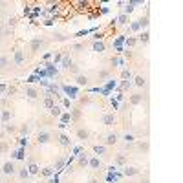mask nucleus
I'll use <instances>...</instances> for the list:
<instances>
[{
  "instance_id": "f257e3e1",
  "label": "nucleus",
  "mask_w": 183,
  "mask_h": 183,
  "mask_svg": "<svg viewBox=\"0 0 183 183\" xmlns=\"http://www.w3.org/2000/svg\"><path fill=\"white\" fill-rule=\"evenodd\" d=\"M15 172H17V167H15L13 161H6V163L2 165V174L4 176H13Z\"/></svg>"
},
{
  "instance_id": "f03ea898",
  "label": "nucleus",
  "mask_w": 183,
  "mask_h": 183,
  "mask_svg": "<svg viewBox=\"0 0 183 183\" xmlns=\"http://www.w3.org/2000/svg\"><path fill=\"white\" fill-rule=\"evenodd\" d=\"M61 88H62V92H64V93H68L71 99H75V97H77V93H79V88H75V86H68V84H62Z\"/></svg>"
},
{
  "instance_id": "7ed1b4c3",
  "label": "nucleus",
  "mask_w": 183,
  "mask_h": 183,
  "mask_svg": "<svg viewBox=\"0 0 183 183\" xmlns=\"http://www.w3.org/2000/svg\"><path fill=\"white\" fill-rule=\"evenodd\" d=\"M137 174H141V168H137V167H123V176L130 178V176H137Z\"/></svg>"
},
{
  "instance_id": "20e7f679",
  "label": "nucleus",
  "mask_w": 183,
  "mask_h": 183,
  "mask_svg": "<svg viewBox=\"0 0 183 183\" xmlns=\"http://www.w3.org/2000/svg\"><path fill=\"white\" fill-rule=\"evenodd\" d=\"M88 167H90V168H93V170H99V168L103 167V161H101V157H97V156L90 157V159H88Z\"/></svg>"
},
{
  "instance_id": "39448f33",
  "label": "nucleus",
  "mask_w": 183,
  "mask_h": 183,
  "mask_svg": "<svg viewBox=\"0 0 183 183\" xmlns=\"http://www.w3.org/2000/svg\"><path fill=\"white\" fill-rule=\"evenodd\" d=\"M50 139H51V132H48V130H42V132H39V136H37V141H39L40 145L48 143Z\"/></svg>"
},
{
  "instance_id": "423d86ee",
  "label": "nucleus",
  "mask_w": 183,
  "mask_h": 183,
  "mask_svg": "<svg viewBox=\"0 0 183 183\" xmlns=\"http://www.w3.org/2000/svg\"><path fill=\"white\" fill-rule=\"evenodd\" d=\"M117 141H119V136H117V134L114 132V134H108V136H106L104 145H106V147H112V145H115Z\"/></svg>"
},
{
  "instance_id": "0eeeda50",
  "label": "nucleus",
  "mask_w": 183,
  "mask_h": 183,
  "mask_svg": "<svg viewBox=\"0 0 183 183\" xmlns=\"http://www.w3.org/2000/svg\"><path fill=\"white\" fill-rule=\"evenodd\" d=\"M75 136H77V139H81V141H86V139H88V136H90V132L86 130V128H77Z\"/></svg>"
},
{
  "instance_id": "6e6552de",
  "label": "nucleus",
  "mask_w": 183,
  "mask_h": 183,
  "mask_svg": "<svg viewBox=\"0 0 183 183\" xmlns=\"http://www.w3.org/2000/svg\"><path fill=\"white\" fill-rule=\"evenodd\" d=\"M40 46H42V39H40V37H37V39H33V40L29 42V50H31V51H39Z\"/></svg>"
},
{
  "instance_id": "1a4fd4ad",
  "label": "nucleus",
  "mask_w": 183,
  "mask_h": 183,
  "mask_svg": "<svg viewBox=\"0 0 183 183\" xmlns=\"http://www.w3.org/2000/svg\"><path fill=\"white\" fill-rule=\"evenodd\" d=\"M103 123H104L106 126H112V125L115 123V115H114V114H104V115H103Z\"/></svg>"
},
{
  "instance_id": "9d476101",
  "label": "nucleus",
  "mask_w": 183,
  "mask_h": 183,
  "mask_svg": "<svg viewBox=\"0 0 183 183\" xmlns=\"http://www.w3.org/2000/svg\"><path fill=\"white\" fill-rule=\"evenodd\" d=\"M11 159H24V147H18L11 152Z\"/></svg>"
},
{
  "instance_id": "9b49d317",
  "label": "nucleus",
  "mask_w": 183,
  "mask_h": 183,
  "mask_svg": "<svg viewBox=\"0 0 183 183\" xmlns=\"http://www.w3.org/2000/svg\"><path fill=\"white\" fill-rule=\"evenodd\" d=\"M26 168H28V172H29V176H37L39 172H40V167H39L37 163H29Z\"/></svg>"
},
{
  "instance_id": "f8f14e48",
  "label": "nucleus",
  "mask_w": 183,
  "mask_h": 183,
  "mask_svg": "<svg viewBox=\"0 0 183 183\" xmlns=\"http://www.w3.org/2000/svg\"><path fill=\"white\" fill-rule=\"evenodd\" d=\"M92 48H93V51H97V53H103V51L106 50V46H104V42H101V40H95L93 44H92Z\"/></svg>"
},
{
  "instance_id": "ddd939ff",
  "label": "nucleus",
  "mask_w": 183,
  "mask_h": 183,
  "mask_svg": "<svg viewBox=\"0 0 183 183\" xmlns=\"http://www.w3.org/2000/svg\"><path fill=\"white\" fill-rule=\"evenodd\" d=\"M77 165L79 167H88V156L86 154H77Z\"/></svg>"
},
{
  "instance_id": "4468645a",
  "label": "nucleus",
  "mask_w": 183,
  "mask_h": 183,
  "mask_svg": "<svg viewBox=\"0 0 183 183\" xmlns=\"http://www.w3.org/2000/svg\"><path fill=\"white\" fill-rule=\"evenodd\" d=\"M22 62H24V53L17 50L15 51V66H22Z\"/></svg>"
},
{
  "instance_id": "2eb2a0df",
  "label": "nucleus",
  "mask_w": 183,
  "mask_h": 183,
  "mask_svg": "<svg viewBox=\"0 0 183 183\" xmlns=\"http://www.w3.org/2000/svg\"><path fill=\"white\" fill-rule=\"evenodd\" d=\"M26 95L29 99H37L39 97V92H37V88H33V86H28L26 88Z\"/></svg>"
},
{
  "instance_id": "dca6fc26",
  "label": "nucleus",
  "mask_w": 183,
  "mask_h": 183,
  "mask_svg": "<svg viewBox=\"0 0 183 183\" xmlns=\"http://www.w3.org/2000/svg\"><path fill=\"white\" fill-rule=\"evenodd\" d=\"M148 40H150V33H148V29H143L141 33H139V42H143V44H148Z\"/></svg>"
},
{
  "instance_id": "f3484780",
  "label": "nucleus",
  "mask_w": 183,
  "mask_h": 183,
  "mask_svg": "<svg viewBox=\"0 0 183 183\" xmlns=\"http://www.w3.org/2000/svg\"><path fill=\"white\" fill-rule=\"evenodd\" d=\"M134 84L139 86V88H143V86L147 84V79L143 77V75H136V77H134Z\"/></svg>"
},
{
  "instance_id": "a211bd4d",
  "label": "nucleus",
  "mask_w": 183,
  "mask_h": 183,
  "mask_svg": "<svg viewBox=\"0 0 183 183\" xmlns=\"http://www.w3.org/2000/svg\"><path fill=\"white\" fill-rule=\"evenodd\" d=\"M71 121V115H70V112H62L61 114V125H66L68 126V123Z\"/></svg>"
},
{
  "instance_id": "6ab92c4d",
  "label": "nucleus",
  "mask_w": 183,
  "mask_h": 183,
  "mask_svg": "<svg viewBox=\"0 0 183 183\" xmlns=\"http://www.w3.org/2000/svg\"><path fill=\"white\" fill-rule=\"evenodd\" d=\"M143 101V95L141 93H134V95H130V104H139V103H141Z\"/></svg>"
},
{
  "instance_id": "aec40b11",
  "label": "nucleus",
  "mask_w": 183,
  "mask_h": 183,
  "mask_svg": "<svg viewBox=\"0 0 183 183\" xmlns=\"http://www.w3.org/2000/svg\"><path fill=\"white\" fill-rule=\"evenodd\" d=\"M50 114H51L53 117H61V114H62V108H61V106H57V104H53L51 108H50Z\"/></svg>"
},
{
  "instance_id": "412c9836",
  "label": "nucleus",
  "mask_w": 183,
  "mask_h": 183,
  "mask_svg": "<svg viewBox=\"0 0 183 183\" xmlns=\"http://www.w3.org/2000/svg\"><path fill=\"white\" fill-rule=\"evenodd\" d=\"M93 152L97 154V157H99V156H103L106 152V147L104 145H93Z\"/></svg>"
},
{
  "instance_id": "4be33fe9",
  "label": "nucleus",
  "mask_w": 183,
  "mask_h": 183,
  "mask_svg": "<svg viewBox=\"0 0 183 183\" xmlns=\"http://www.w3.org/2000/svg\"><path fill=\"white\" fill-rule=\"evenodd\" d=\"M61 66L70 70V68L73 66V62H71V59H70V57H62V61H61Z\"/></svg>"
},
{
  "instance_id": "5701e85b",
  "label": "nucleus",
  "mask_w": 183,
  "mask_h": 183,
  "mask_svg": "<svg viewBox=\"0 0 183 183\" xmlns=\"http://www.w3.org/2000/svg\"><path fill=\"white\" fill-rule=\"evenodd\" d=\"M17 172H18V178H20V179H28V178H29V172H28V168H26V167L18 168Z\"/></svg>"
},
{
  "instance_id": "b1692460",
  "label": "nucleus",
  "mask_w": 183,
  "mask_h": 183,
  "mask_svg": "<svg viewBox=\"0 0 183 183\" xmlns=\"http://www.w3.org/2000/svg\"><path fill=\"white\" fill-rule=\"evenodd\" d=\"M59 141H61L62 147H70V137H68L66 134H61V136H59Z\"/></svg>"
},
{
  "instance_id": "393cba45",
  "label": "nucleus",
  "mask_w": 183,
  "mask_h": 183,
  "mask_svg": "<svg viewBox=\"0 0 183 183\" xmlns=\"http://www.w3.org/2000/svg\"><path fill=\"white\" fill-rule=\"evenodd\" d=\"M9 119H11V114H9V110H2L0 121H2V123H9Z\"/></svg>"
},
{
  "instance_id": "a878e982",
  "label": "nucleus",
  "mask_w": 183,
  "mask_h": 183,
  "mask_svg": "<svg viewBox=\"0 0 183 183\" xmlns=\"http://www.w3.org/2000/svg\"><path fill=\"white\" fill-rule=\"evenodd\" d=\"M75 81H77L79 86H86V84H88V77H86V75H77V79H75Z\"/></svg>"
},
{
  "instance_id": "bb28decb",
  "label": "nucleus",
  "mask_w": 183,
  "mask_h": 183,
  "mask_svg": "<svg viewBox=\"0 0 183 183\" xmlns=\"http://www.w3.org/2000/svg\"><path fill=\"white\" fill-rule=\"evenodd\" d=\"M53 174H55V168L53 167H46L44 170H42V176H46V178H51Z\"/></svg>"
},
{
  "instance_id": "cd10ccee",
  "label": "nucleus",
  "mask_w": 183,
  "mask_h": 183,
  "mask_svg": "<svg viewBox=\"0 0 183 183\" xmlns=\"http://www.w3.org/2000/svg\"><path fill=\"white\" fill-rule=\"evenodd\" d=\"M137 22H139V28H141V29H147V28H148V17H145V18H139Z\"/></svg>"
},
{
  "instance_id": "c85d7f7f",
  "label": "nucleus",
  "mask_w": 183,
  "mask_h": 183,
  "mask_svg": "<svg viewBox=\"0 0 183 183\" xmlns=\"http://www.w3.org/2000/svg\"><path fill=\"white\" fill-rule=\"evenodd\" d=\"M125 161H126V157H125V154H119L115 157V163L119 165V167H125Z\"/></svg>"
},
{
  "instance_id": "c756f323",
  "label": "nucleus",
  "mask_w": 183,
  "mask_h": 183,
  "mask_svg": "<svg viewBox=\"0 0 183 183\" xmlns=\"http://www.w3.org/2000/svg\"><path fill=\"white\" fill-rule=\"evenodd\" d=\"M123 139H125V143H126V145H128V143H134V141H136L134 134H125V136H123Z\"/></svg>"
},
{
  "instance_id": "7c9ffc66",
  "label": "nucleus",
  "mask_w": 183,
  "mask_h": 183,
  "mask_svg": "<svg viewBox=\"0 0 183 183\" xmlns=\"http://www.w3.org/2000/svg\"><path fill=\"white\" fill-rule=\"evenodd\" d=\"M44 104H46V108H51V106L55 104V103H53V99H51V95H50V93L46 95V99H44Z\"/></svg>"
},
{
  "instance_id": "2f4dec72",
  "label": "nucleus",
  "mask_w": 183,
  "mask_h": 183,
  "mask_svg": "<svg viewBox=\"0 0 183 183\" xmlns=\"http://www.w3.org/2000/svg\"><path fill=\"white\" fill-rule=\"evenodd\" d=\"M121 77H123L125 81H126V79L130 81V79H132V71H130V70H123V71H121Z\"/></svg>"
},
{
  "instance_id": "473e14b6",
  "label": "nucleus",
  "mask_w": 183,
  "mask_h": 183,
  "mask_svg": "<svg viewBox=\"0 0 183 183\" xmlns=\"http://www.w3.org/2000/svg\"><path fill=\"white\" fill-rule=\"evenodd\" d=\"M70 115H71V119H79V117H81V110L79 108H73V112Z\"/></svg>"
},
{
  "instance_id": "72a5a7b5",
  "label": "nucleus",
  "mask_w": 183,
  "mask_h": 183,
  "mask_svg": "<svg viewBox=\"0 0 183 183\" xmlns=\"http://www.w3.org/2000/svg\"><path fill=\"white\" fill-rule=\"evenodd\" d=\"M18 130H20V134H22V136H28V132H29V126H28V125L24 123L22 126H20V128H18Z\"/></svg>"
},
{
  "instance_id": "f704fd0d",
  "label": "nucleus",
  "mask_w": 183,
  "mask_h": 183,
  "mask_svg": "<svg viewBox=\"0 0 183 183\" xmlns=\"http://www.w3.org/2000/svg\"><path fill=\"white\" fill-rule=\"evenodd\" d=\"M112 64H115V66H123V64H125V59L115 57V59H112Z\"/></svg>"
},
{
  "instance_id": "c9c22d12",
  "label": "nucleus",
  "mask_w": 183,
  "mask_h": 183,
  "mask_svg": "<svg viewBox=\"0 0 183 183\" xmlns=\"http://www.w3.org/2000/svg\"><path fill=\"white\" fill-rule=\"evenodd\" d=\"M126 20H128V17H126V15H123V13L117 17V22H119V24H126Z\"/></svg>"
},
{
  "instance_id": "e433bc0d",
  "label": "nucleus",
  "mask_w": 183,
  "mask_h": 183,
  "mask_svg": "<svg viewBox=\"0 0 183 183\" xmlns=\"http://www.w3.org/2000/svg\"><path fill=\"white\" fill-rule=\"evenodd\" d=\"M137 147H139V148H141V150H143V152H148V148H150V145H148L147 141H145V143H139Z\"/></svg>"
},
{
  "instance_id": "4c0bfd02",
  "label": "nucleus",
  "mask_w": 183,
  "mask_h": 183,
  "mask_svg": "<svg viewBox=\"0 0 183 183\" xmlns=\"http://www.w3.org/2000/svg\"><path fill=\"white\" fill-rule=\"evenodd\" d=\"M130 29H132V31H139V29H141V28H139V22H137V20L130 24Z\"/></svg>"
},
{
  "instance_id": "58836bf2",
  "label": "nucleus",
  "mask_w": 183,
  "mask_h": 183,
  "mask_svg": "<svg viewBox=\"0 0 183 183\" xmlns=\"http://www.w3.org/2000/svg\"><path fill=\"white\" fill-rule=\"evenodd\" d=\"M7 64H9L7 57H0V66H7Z\"/></svg>"
},
{
  "instance_id": "ea45409f",
  "label": "nucleus",
  "mask_w": 183,
  "mask_h": 183,
  "mask_svg": "<svg viewBox=\"0 0 183 183\" xmlns=\"http://www.w3.org/2000/svg\"><path fill=\"white\" fill-rule=\"evenodd\" d=\"M136 42H137V39H134V37H132V39H128V40H126V46H134Z\"/></svg>"
},
{
  "instance_id": "a19ab883",
  "label": "nucleus",
  "mask_w": 183,
  "mask_h": 183,
  "mask_svg": "<svg viewBox=\"0 0 183 183\" xmlns=\"http://www.w3.org/2000/svg\"><path fill=\"white\" fill-rule=\"evenodd\" d=\"M62 106H64V108H70V99L62 97Z\"/></svg>"
},
{
  "instance_id": "79ce46f5",
  "label": "nucleus",
  "mask_w": 183,
  "mask_h": 183,
  "mask_svg": "<svg viewBox=\"0 0 183 183\" xmlns=\"http://www.w3.org/2000/svg\"><path fill=\"white\" fill-rule=\"evenodd\" d=\"M0 152H2V154L7 152V145H6V143H0Z\"/></svg>"
},
{
  "instance_id": "37998d69",
  "label": "nucleus",
  "mask_w": 183,
  "mask_h": 183,
  "mask_svg": "<svg viewBox=\"0 0 183 183\" xmlns=\"http://www.w3.org/2000/svg\"><path fill=\"white\" fill-rule=\"evenodd\" d=\"M28 145V136H22V139H20V147H26Z\"/></svg>"
},
{
  "instance_id": "c03bdc74",
  "label": "nucleus",
  "mask_w": 183,
  "mask_h": 183,
  "mask_svg": "<svg viewBox=\"0 0 183 183\" xmlns=\"http://www.w3.org/2000/svg\"><path fill=\"white\" fill-rule=\"evenodd\" d=\"M15 92H17L15 86H7V95H11V93H15Z\"/></svg>"
},
{
  "instance_id": "a18cd8bd",
  "label": "nucleus",
  "mask_w": 183,
  "mask_h": 183,
  "mask_svg": "<svg viewBox=\"0 0 183 183\" xmlns=\"http://www.w3.org/2000/svg\"><path fill=\"white\" fill-rule=\"evenodd\" d=\"M126 86H130V81H123V82H121V86H119V88H121V90H125Z\"/></svg>"
},
{
  "instance_id": "49530a36",
  "label": "nucleus",
  "mask_w": 183,
  "mask_h": 183,
  "mask_svg": "<svg viewBox=\"0 0 183 183\" xmlns=\"http://www.w3.org/2000/svg\"><path fill=\"white\" fill-rule=\"evenodd\" d=\"M6 132H15V126H11V125H6Z\"/></svg>"
},
{
  "instance_id": "de8ad7c7",
  "label": "nucleus",
  "mask_w": 183,
  "mask_h": 183,
  "mask_svg": "<svg viewBox=\"0 0 183 183\" xmlns=\"http://www.w3.org/2000/svg\"><path fill=\"white\" fill-rule=\"evenodd\" d=\"M70 70H71V71H73V73H75V75H81V73H79V68H77V66H71V68H70Z\"/></svg>"
},
{
  "instance_id": "09e8293b",
  "label": "nucleus",
  "mask_w": 183,
  "mask_h": 183,
  "mask_svg": "<svg viewBox=\"0 0 183 183\" xmlns=\"http://www.w3.org/2000/svg\"><path fill=\"white\" fill-rule=\"evenodd\" d=\"M2 92H7V86H6V84H2V82H0V93H2Z\"/></svg>"
},
{
  "instance_id": "8fccbe9b",
  "label": "nucleus",
  "mask_w": 183,
  "mask_h": 183,
  "mask_svg": "<svg viewBox=\"0 0 183 183\" xmlns=\"http://www.w3.org/2000/svg\"><path fill=\"white\" fill-rule=\"evenodd\" d=\"M24 15H31V9H29V6H26V7H24Z\"/></svg>"
},
{
  "instance_id": "3c124183",
  "label": "nucleus",
  "mask_w": 183,
  "mask_h": 183,
  "mask_svg": "<svg viewBox=\"0 0 183 183\" xmlns=\"http://www.w3.org/2000/svg\"><path fill=\"white\" fill-rule=\"evenodd\" d=\"M73 50H84V44H75Z\"/></svg>"
},
{
  "instance_id": "603ef678",
  "label": "nucleus",
  "mask_w": 183,
  "mask_h": 183,
  "mask_svg": "<svg viewBox=\"0 0 183 183\" xmlns=\"http://www.w3.org/2000/svg\"><path fill=\"white\" fill-rule=\"evenodd\" d=\"M88 183H99V181H97V179H93V178H92V179H90Z\"/></svg>"
},
{
  "instance_id": "864d4df0",
  "label": "nucleus",
  "mask_w": 183,
  "mask_h": 183,
  "mask_svg": "<svg viewBox=\"0 0 183 183\" xmlns=\"http://www.w3.org/2000/svg\"><path fill=\"white\" fill-rule=\"evenodd\" d=\"M141 183H148V179H145V181H141Z\"/></svg>"
},
{
  "instance_id": "5fc2aeb1",
  "label": "nucleus",
  "mask_w": 183,
  "mask_h": 183,
  "mask_svg": "<svg viewBox=\"0 0 183 183\" xmlns=\"http://www.w3.org/2000/svg\"><path fill=\"white\" fill-rule=\"evenodd\" d=\"M0 115H2V112H0Z\"/></svg>"
}]
</instances>
